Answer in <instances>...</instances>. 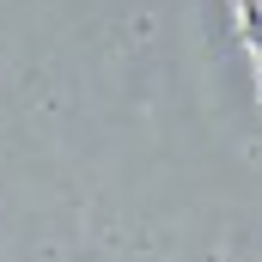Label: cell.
<instances>
[{"label":"cell","mask_w":262,"mask_h":262,"mask_svg":"<svg viewBox=\"0 0 262 262\" xmlns=\"http://www.w3.org/2000/svg\"><path fill=\"white\" fill-rule=\"evenodd\" d=\"M244 6H262V0H244Z\"/></svg>","instance_id":"6da1fadb"}]
</instances>
